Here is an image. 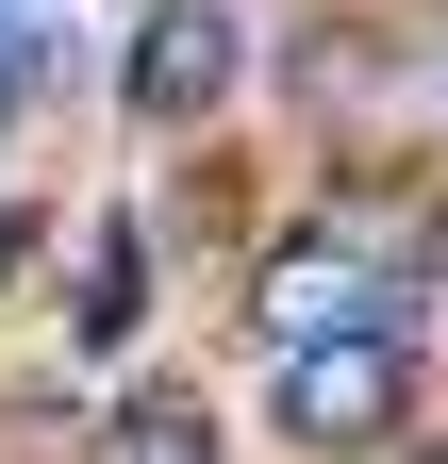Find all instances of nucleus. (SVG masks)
<instances>
[{"label": "nucleus", "mask_w": 448, "mask_h": 464, "mask_svg": "<svg viewBox=\"0 0 448 464\" xmlns=\"http://www.w3.org/2000/svg\"><path fill=\"white\" fill-rule=\"evenodd\" d=\"M399 398H415V348L399 332H332V348H283L266 415H283V448H382Z\"/></svg>", "instance_id": "obj_1"}, {"label": "nucleus", "mask_w": 448, "mask_h": 464, "mask_svg": "<svg viewBox=\"0 0 448 464\" xmlns=\"http://www.w3.org/2000/svg\"><path fill=\"white\" fill-rule=\"evenodd\" d=\"M415 464H448V448H415Z\"/></svg>", "instance_id": "obj_6"}, {"label": "nucleus", "mask_w": 448, "mask_h": 464, "mask_svg": "<svg viewBox=\"0 0 448 464\" xmlns=\"http://www.w3.org/2000/svg\"><path fill=\"white\" fill-rule=\"evenodd\" d=\"M133 282H150V266H133V232H100V266H83V348H117V332H133Z\"/></svg>", "instance_id": "obj_5"}, {"label": "nucleus", "mask_w": 448, "mask_h": 464, "mask_svg": "<svg viewBox=\"0 0 448 464\" xmlns=\"http://www.w3.org/2000/svg\"><path fill=\"white\" fill-rule=\"evenodd\" d=\"M249 315H266V348H332V332H382V315H399V266H365L332 216H299L283 249L249 266Z\"/></svg>", "instance_id": "obj_2"}, {"label": "nucleus", "mask_w": 448, "mask_h": 464, "mask_svg": "<svg viewBox=\"0 0 448 464\" xmlns=\"http://www.w3.org/2000/svg\"><path fill=\"white\" fill-rule=\"evenodd\" d=\"M233 67H249V34L216 17V0H166V17L133 34V116H216Z\"/></svg>", "instance_id": "obj_3"}, {"label": "nucleus", "mask_w": 448, "mask_h": 464, "mask_svg": "<svg viewBox=\"0 0 448 464\" xmlns=\"http://www.w3.org/2000/svg\"><path fill=\"white\" fill-rule=\"evenodd\" d=\"M83 464H216V415H200L183 382H133L117 415H100V448H83Z\"/></svg>", "instance_id": "obj_4"}]
</instances>
